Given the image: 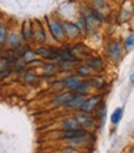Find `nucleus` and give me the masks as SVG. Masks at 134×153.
<instances>
[{
	"label": "nucleus",
	"mask_w": 134,
	"mask_h": 153,
	"mask_svg": "<svg viewBox=\"0 0 134 153\" xmlns=\"http://www.w3.org/2000/svg\"><path fill=\"white\" fill-rule=\"evenodd\" d=\"M106 53L112 61H119L123 56V48L119 41H110L106 46Z\"/></svg>",
	"instance_id": "f257e3e1"
},
{
	"label": "nucleus",
	"mask_w": 134,
	"mask_h": 153,
	"mask_svg": "<svg viewBox=\"0 0 134 153\" xmlns=\"http://www.w3.org/2000/svg\"><path fill=\"white\" fill-rule=\"evenodd\" d=\"M49 29H50L51 35L54 36V39H56L58 41H62L66 37V33H65L63 25H62V22H60L58 20L50 19L49 20Z\"/></svg>",
	"instance_id": "f03ea898"
},
{
	"label": "nucleus",
	"mask_w": 134,
	"mask_h": 153,
	"mask_svg": "<svg viewBox=\"0 0 134 153\" xmlns=\"http://www.w3.org/2000/svg\"><path fill=\"white\" fill-rule=\"evenodd\" d=\"M101 102H102V96L101 95H94V96H91V97H87L85 100V102L82 103L80 111L91 113L101 105Z\"/></svg>",
	"instance_id": "7ed1b4c3"
},
{
	"label": "nucleus",
	"mask_w": 134,
	"mask_h": 153,
	"mask_svg": "<svg viewBox=\"0 0 134 153\" xmlns=\"http://www.w3.org/2000/svg\"><path fill=\"white\" fill-rule=\"evenodd\" d=\"M74 118L78 121V123L81 125L82 128H93L94 127V118L87 112L80 111L76 116H74Z\"/></svg>",
	"instance_id": "20e7f679"
},
{
	"label": "nucleus",
	"mask_w": 134,
	"mask_h": 153,
	"mask_svg": "<svg viewBox=\"0 0 134 153\" xmlns=\"http://www.w3.org/2000/svg\"><path fill=\"white\" fill-rule=\"evenodd\" d=\"M87 132L85 131V128H78V129H62L61 132V138L67 140V141H73L80 137L86 136Z\"/></svg>",
	"instance_id": "39448f33"
},
{
	"label": "nucleus",
	"mask_w": 134,
	"mask_h": 153,
	"mask_svg": "<svg viewBox=\"0 0 134 153\" xmlns=\"http://www.w3.org/2000/svg\"><path fill=\"white\" fill-rule=\"evenodd\" d=\"M80 82H81L80 76L71 75V76H68V77H65L63 80H61V86L63 88L68 90V91H72V92H73V90L76 88V86L78 85Z\"/></svg>",
	"instance_id": "423d86ee"
},
{
	"label": "nucleus",
	"mask_w": 134,
	"mask_h": 153,
	"mask_svg": "<svg viewBox=\"0 0 134 153\" xmlns=\"http://www.w3.org/2000/svg\"><path fill=\"white\" fill-rule=\"evenodd\" d=\"M62 25H63V29H65L66 36H68V37H77L81 33L78 26L76 24H73V22H71V21H65V22H62Z\"/></svg>",
	"instance_id": "0eeeda50"
},
{
	"label": "nucleus",
	"mask_w": 134,
	"mask_h": 153,
	"mask_svg": "<svg viewBox=\"0 0 134 153\" xmlns=\"http://www.w3.org/2000/svg\"><path fill=\"white\" fill-rule=\"evenodd\" d=\"M74 96V92H72V91H67V92H63L61 95H58L54 98V102L55 105H62V106H66L67 103H68L71 100H72V97Z\"/></svg>",
	"instance_id": "6e6552de"
},
{
	"label": "nucleus",
	"mask_w": 134,
	"mask_h": 153,
	"mask_svg": "<svg viewBox=\"0 0 134 153\" xmlns=\"http://www.w3.org/2000/svg\"><path fill=\"white\" fill-rule=\"evenodd\" d=\"M86 98H87V96H86V95L74 94V96L72 97V100L66 105V107H68V108H73V110H76V108H81V106H82V103L85 102Z\"/></svg>",
	"instance_id": "1a4fd4ad"
},
{
	"label": "nucleus",
	"mask_w": 134,
	"mask_h": 153,
	"mask_svg": "<svg viewBox=\"0 0 134 153\" xmlns=\"http://www.w3.org/2000/svg\"><path fill=\"white\" fill-rule=\"evenodd\" d=\"M32 34H35L36 41H40V42L45 41V30H43V27H42L40 21L35 22V27L32 26Z\"/></svg>",
	"instance_id": "9d476101"
},
{
	"label": "nucleus",
	"mask_w": 134,
	"mask_h": 153,
	"mask_svg": "<svg viewBox=\"0 0 134 153\" xmlns=\"http://www.w3.org/2000/svg\"><path fill=\"white\" fill-rule=\"evenodd\" d=\"M89 88H91V82L86 81V80H81V82L76 86V88L73 90V92L80 94V95H87Z\"/></svg>",
	"instance_id": "9b49d317"
},
{
	"label": "nucleus",
	"mask_w": 134,
	"mask_h": 153,
	"mask_svg": "<svg viewBox=\"0 0 134 153\" xmlns=\"http://www.w3.org/2000/svg\"><path fill=\"white\" fill-rule=\"evenodd\" d=\"M62 128L63 129H78L82 127L78 123V121L74 117H72V118H66L62 121Z\"/></svg>",
	"instance_id": "f8f14e48"
},
{
	"label": "nucleus",
	"mask_w": 134,
	"mask_h": 153,
	"mask_svg": "<svg viewBox=\"0 0 134 153\" xmlns=\"http://www.w3.org/2000/svg\"><path fill=\"white\" fill-rule=\"evenodd\" d=\"M87 65L93 68V71H99L103 68V61L101 57H91L87 61Z\"/></svg>",
	"instance_id": "ddd939ff"
},
{
	"label": "nucleus",
	"mask_w": 134,
	"mask_h": 153,
	"mask_svg": "<svg viewBox=\"0 0 134 153\" xmlns=\"http://www.w3.org/2000/svg\"><path fill=\"white\" fill-rule=\"evenodd\" d=\"M22 36L26 41L32 37V24L30 21H25L22 24Z\"/></svg>",
	"instance_id": "4468645a"
},
{
	"label": "nucleus",
	"mask_w": 134,
	"mask_h": 153,
	"mask_svg": "<svg viewBox=\"0 0 134 153\" xmlns=\"http://www.w3.org/2000/svg\"><path fill=\"white\" fill-rule=\"evenodd\" d=\"M93 72V68L91 66H88L87 64L85 65H81L77 67V74L78 76H81V77H88V76H91Z\"/></svg>",
	"instance_id": "2eb2a0df"
},
{
	"label": "nucleus",
	"mask_w": 134,
	"mask_h": 153,
	"mask_svg": "<svg viewBox=\"0 0 134 153\" xmlns=\"http://www.w3.org/2000/svg\"><path fill=\"white\" fill-rule=\"evenodd\" d=\"M123 117V107H118V108H116L113 111V113L110 114V122L113 125H118L119 122H121Z\"/></svg>",
	"instance_id": "dca6fc26"
},
{
	"label": "nucleus",
	"mask_w": 134,
	"mask_h": 153,
	"mask_svg": "<svg viewBox=\"0 0 134 153\" xmlns=\"http://www.w3.org/2000/svg\"><path fill=\"white\" fill-rule=\"evenodd\" d=\"M89 82H91V86L97 90H102L106 86V81H104V79L101 77V76H96V77H93Z\"/></svg>",
	"instance_id": "f3484780"
},
{
	"label": "nucleus",
	"mask_w": 134,
	"mask_h": 153,
	"mask_svg": "<svg viewBox=\"0 0 134 153\" xmlns=\"http://www.w3.org/2000/svg\"><path fill=\"white\" fill-rule=\"evenodd\" d=\"M7 44H9L11 48L19 46V44H20V36L16 35V34H10L9 36H7Z\"/></svg>",
	"instance_id": "a211bd4d"
},
{
	"label": "nucleus",
	"mask_w": 134,
	"mask_h": 153,
	"mask_svg": "<svg viewBox=\"0 0 134 153\" xmlns=\"http://www.w3.org/2000/svg\"><path fill=\"white\" fill-rule=\"evenodd\" d=\"M124 48H125V50L134 49V34H130L127 36V39L124 40Z\"/></svg>",
	"instance_id": "6ab92c4d"
},
{
	"label": "nucleus",
	"mask_w": 134,
	"mask_h": 153,
	"mask_svg": "<svg viewBox=\"0 0 134 153\" xmlns=\"http://www.w3.org/2000/svg\"><path fill=\"white\" fill-rule=\"evenodd\" d=\"M22 57H24V61H25V62H31V61H34L35 57H36V52H35V51H31L30 49H27V50L24 52Z\"/></svg>",
	"instance_id": "aec40b11"
},
{
	"label": "nucleus",
	"mask_w": 134,
	"mask_h": 153,
	"mask_svg": "<svg viewBox=\"0 0 134 153\" xmlns=\"http://www.w3.org/2000/svg\"><path fill=\"white\" fill-rule=\"evenodd\" d=\"M57 70H58V66L54 65V64H47V65L43 66V71H45V74H47V76L55 74Z\"/></svg>",
	"instance_id": "412c9836"
},
{
	"label": "nucleus",
	"mask_w": 134,
	"mask_h": 153,
	"mask_svg": "<svg viewBox=\"0 0 134 153\" xmlns=\"http://www.w3.org/2000/svg\"><path fill=\"white\" fill-rule=\"evenodd\" d=\"M91 13H92V15H93V18L97 20V22H103L104 18H103V15L101 14V11H99L98 9H92Z\"/></svg>",
	"instance_id": "4be33fe9"
},
{
	"label": "nucleus",
	"mask_w": 134,
	"mask_h": 153,
	"mask_svg": "<svg viewBox=\"0 0 134 153\" xmlns=\"http://www.w3.org/2000/svg\"><path fill=\"white\" fill-rule=\"evenodd\" d=\"M35 52H36V55H40V56H42V57L46 59L47 53H49V49H46V48H39Z\"/></svg>",
	"instance_id": "5701e85b"
},
{
	"label": "nucleus",
	"mask_w": 134,
	"mask_h": 153,
	"mask_svg": "<svg viewBox=\"0 0 134 153\" xmlns=\"http://www.w3.org/2000/svg\"><path fill=\"white\" fill-rule=\"evenodd\" d=\"M7 70V61L5 59H0V72Z\"/></svg>",
	"instance_id": "b1692460"
},
{
	"label": "nucleus",
	"mask_w": 134,
	"mask_h": 153,
	"mask_svg": "<svg viewBox=\"0 0 134 153\" xmlns=\"http://www.w3.org/2000/svg\"><path fill=\"white\" fill-rule=\"evenodd\" d=\"M5 36H6V30H5V26L0 25V41H4L5 40Z\"/></svg>",
	"instance_id": "393cba45"
},
{
	"label": "nucleus",
	"mask_w": 134,
	"mask_h": 153,
	"mask_svg": "<svg viewBox=\"0 0 134 153\" xmlns=\"http://www.w3.org/2000/svg\"><path fill=\"white\" fill-rule=\"evenodd\" d=\"M25 80H26L27 82H34L35 80H37V77H36L34 74H26V75H25Z\"/></svg>",
	"instance_id": "a878e982"
},
{
	"label": "nucleus",
	"mask_w": 134,
	"mask_h": 153,
	"mask_svg": "<svg viewBox=\"0 0 134 153\" xmlns=\"http://www.w3.org/2000/svg\"><path fill=\"white\" fill-rule=\"evenodd\" d=\"M93 1L97 5V7H102L104 5V3H106V0H93Z\"/></svg>",
	"instance_id": "bb28decb"
},
{
	"label": "nucleus",
	"mask_w": 134,
	"mask_h": 153,
	"mask_svg": "<svg viewBox=\"0 0 134 153\" xmlns=\"http://www.w3.org/2000/svg\"><path fill=\"white\" fill-rule=\"evenodd\" d=\"M130 83L134 86V72H133V74H132V76H130Z\"/></svg>",
	"instance_id": "cd10ccee"
},
{
	"label": "nucleus",
	"mask_w": 134,
	"mask_h": 153,
	"mask_svg": "<svg viewBox=\"0 0 134 153\" xmlns=\"http://www.w3.org/2000/svg\"><path fill=\"white\" fill-rule=\"evenodd\" d=\"M1 44H3V42H1V41H0V48H1Z\"/></svg>",
	"instance_id": "c85d7f7f"
}]
</instances>
